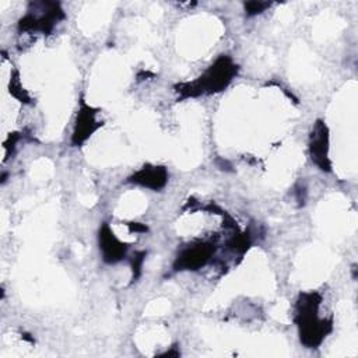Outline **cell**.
I'll return each instance as SVG.
<instances>
[{
	"label": "cell",
	"instance_id": "cell-1",
	"mask_svg": "<svg viewBox=\"0 0 358 358\" xmlns=\"http://www.w3.org/2000/svg\"><path fill=\"white\" fill-rule=\"evenodd\" d=\"M320 295L316 292L302 294L296 302V322L301 331V340L308 347H316L330 330V323L317 315Z\"/></svg>",
	"mask_w": 358,
	"mask_h": 358
},
{
	"label": "cell",
	"instance_id": "cell-2",
	"mask_svg": "<svg viewBox=\"0 0 358 358\" xmlns=\"http://www.w3.org/2000/svg\"><path fill=\"white\" fill-rule=\"evenodd\" d=\"M236 71L238 66L232 62V59L228 56H221L196 81L185 85H178V91L182 92L185 96L218 92L231 83Z\"/></svg>",
	"mask_w": 358,
	"mask_h": 358
},
{
	"label": "cell",
	"instance_id": "cell-3",
	"mask_svg": "<svg viewBox=\"0 0 358 358\" xmlns=\"http://www.w3.org/2000/svg\"><path fill=\"white\" fill-rule=\"evenodd\" d=\"M213 253L214 248L207 243L189 246L183 249L178 256L175 262V270H196L204 266Z\"/></svg>",
	"mask_w": 358,
	"mask_h": 358
},
{
	"label": "cell",
	"instance_id": "cell-4",
	"mask_svg": "<svg viewBox=\"0 0 358 358\" xmlns=\"http://www.w3.org/2000/svg\"><path fill=\"white\" fill-rule=\"evenodd\" d=\"M310 155L312 161L323 171L330 169L327 161V129L322 122L316 123V127L310 136Z\"/></svg>",
	"mask_w": 358,
	"mask_h": 358
},
{
	"label": "cell",
	"instance_id": "cell-5",
	"mask_svg": "<svg viewBox=\"0 0 358 358\" xmlns=\"http://www.w3.org/2000/svg\"><path fill=\"white\" fill-rule=\"evenodd\" d=\"M99 248L106 263H116L126 255V245L116 239L113 232L105 224L99 231Z\"/></svg>",
	"mask_w": 358,
	"mask_h": 358
},
{
	"label": "cell",
	"instance_id": "cell-6",
	"mask_svg": "<svg viewBox=\"0 0 358 358\" xmlns=\"http://www.w3.org/2000/svg\"><path fill=\"white\" fill-rule=\"evenodd\" d=\"M99 123L95 120V112L87 106L83 105L81 110L78 112L74 133H73V144H81L84 140H87L92 131L98 129Z\"/></svg>",
	"mask_w": 358,
	"mask_h": 358
},
{
	"label": "cell",
	"instance_id": "cell-7",
	"mask_svg": "<svg viewBox=\"0 0 358 358\" xmlns=\"http://www.w3.org/2000/svg\"><path fill=\"white\" fill-rule=\"evenodd\" d=\"M166 179H168V175H166V171H165L164 166L147 165V166L141 168L138 172H136L130 178V182H134V183H138L141 186L158 190V189L165 186Z\"/></svg>",
	"mask_w": 358,
	"mask_h": 358
},
{
	"label": "cell",
	"instance_id": "cell-8",
	"mask_svg": "<svg viewBox=\"0 0 358 358\" xmlns=\"http://www.w3.org/2000/svg\"><path fill=\"white\" fill-rule=\"evenodd\" d=\"M270 6V3H262V1H250V3H246L245 4V8H246V13L249 15H256V14H260L262 11H264V8H267Z\"/></svg>",
	"mask_w": 358,
	"mask_h": 358
}]
</instances>
